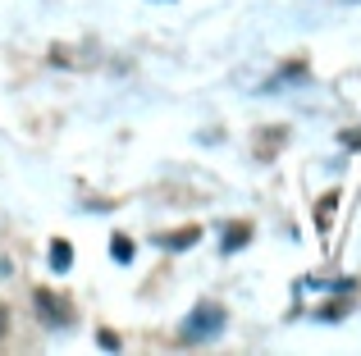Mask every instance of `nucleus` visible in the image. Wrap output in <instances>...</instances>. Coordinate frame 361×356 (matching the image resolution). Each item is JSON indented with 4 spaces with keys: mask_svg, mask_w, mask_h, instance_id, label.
Returning a JSON list of instances; mask_svg holds the SVG:
<instances>
[{
    "mask_svg": "<svg viewBox=\"0 0 361 356\" xmlns=\"http://www.w3.org/2000/svg\"><path fill=\"white\" fill-rule=\"evenodd\" d=\"M110 251H115V260H133V242L123 238V233H115V238H110Z\"/></svg>",
    "mask_w": 361,
    "mask_h": 356,
    "instance_id": "0eeeda50",
    "label": "nucleus"
},
{
    "mask_svg": "<svg viewBox=\"0 0 361 356\" xmlns=\"http://www.w3.org/2000/svg\"><path fill=\"white\" fill-rule=\"evenodd\" d=\"M334 205H338V192H329V196H325V201H320V205H316V220H320V224H316V229H320V233H325V229H329V215H334Z\"/></svg>",
    "mask_w": 361,
    "mask_h": 356,
    "instance_id": "423d86ee",
    "label": "nucleus"
},
{
    "mask_svg": "<svg viewBox=\"0 0 361 356\" xmlns=\"http://www.w3.org/2000/svg\"><path fill=\"white\" fill-rule=\"evenodd\" d=\"M302 73H307V64H288V69H283V82H302Z\"/></svg>",
    "mask_w": 361,
    "mask_h": 356,
    "instance_id": "6e6552de",
    "label": "nucleus"
},
{
    "mask_svg": "<svg viewBox=\"0 0 361 356\" xmlns=\"http://www.w3.org/2000/svg\"><path fill=\"white\" fill-rule=\"evenodd\" d=\"M224 329V306L220 302H197L192 315L183 320V343H206Z\"/></svg>",
    "mask_w": 361,
    "mask_h": 356,
    "instance_id": "f257e3e1",
    "label": "nucleus"
},
{
    "mask_svg": "<svg viewBox=\"0 0 361 356\" xmlns=\"http://www.w3.org/2000/svg\"><path fill=\"white\" fill-rule=\"evenodd\" d=\"M5 329H9V311L0 306V338H5Z\"/></svg>",
    "mask_w": 361,
    "mask_h": 356,
    "instance_id": "9d476101",
    "label": "nucleus"
},
{
    "mask_svg": "<svg viewBox=\"0 0 361 356\" xmlns=\"http://www.w3.org/2000/svg\"><path fill=\"white\" fill-rule=\"evenodd\" d=\"M202 238V229H197V224H188V229H178V233H160V247L165 251H183V247H192V242Z\"/></svg>",
    "mask_w": 361,
    "mask_h": 356,
    "instance_id": "7ed1b4c3",
    "label": "nucleus"
},
{
    "mask_svg": "<svg viewBox=\"0 0 361 356\" xmlns=\"http://www.w3.org/2000/svg\"><path fill=\"white\" fill-rule=\"evenodd\" d=\"M343 146H353V151H361V133H343Z\"/></svg>",
    "mask_w": 361,
    "mask_h": 356,
    "instance_id": "1a4fd4ad",
    "label": "nucleus"
},
{
    "mask_svg": "<svg viewBox=\"0 0 361 356\" xmlns=\"http://www.w3.org/2000/svg\"><path fill=\"white\" fill-rule=\"evenodd\" d=\"M51 265H55V269H69V265H73V247H69L64 238L51 242Z\"/></svg>",
    "mask_w": 361,
    "mask_h": 356,
    "instance_id": "39448f33",
    "label": "nucleus"
},
{
    "mask_svg": "<svg viewBox=\"0 0 361 356\" xmlns=\"http://www.w3.org/2000/svg\"><path fill=\"white\" fill-rule=\"evenodd\" d=\"M247 242H252V224H229V229H224V238H220V251L229 256V251L247 247Z\"/></svg>",
    "mask_w": 361,
    "mask_h": 356,
    "instance_id": "20e7f679",
    "label": "nucleus"
},
{
    "mask_svg": "<svg viewBox=\"0 0 361 356\" xmlns=\"http://www.w3.org/2000/svg\"><path fill=\"white\" fill-rule=\"evenodd\" d=\"M32 306H37V315H42L51 329H69L73 315H78V311H73V302L64 293H55V288H37V293H32Z\"/></svg>",
    "mask_w": 361,
    "mask_h": 356,
    "instance_id": "f03ea898",
    "label": "nucleus"
}]
</instances>
